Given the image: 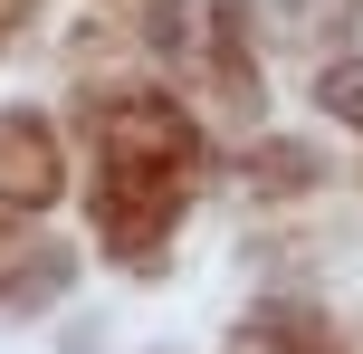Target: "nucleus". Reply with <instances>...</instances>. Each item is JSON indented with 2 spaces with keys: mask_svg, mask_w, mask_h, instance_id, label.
Here are the masks:
<instances>
[{
  "mask_svg": "<svg viewBox=\"0 0 363 354\" xmlns=\"http://www.w3.org/2000/svg\"><path fill=\"white\" fill-rule=\"evenodd\" d=\"M182 172H191V125L172 106H115L96 125V230L115 259H153L182 221Z\"/></svg>",
  "mask_w": 363,
  "mask_h": 354,
  "instance_id": "nucleus-1",
  "label": "nucleus"
},
{
  "mask_svg": "<svg viewBox=\"0 0 363 354\" xmlns=\"http://www.w3.org/2000/svg\"><path fill=\"white\" fill-rule=\"evenodd\" d=\"M57 134H48V115H29V106H10L0 115V211H48L57 201Z\"/></svg>",
  "mask_w": 363,
  "mask_h": 354,
  "instance_id": "nucleus-2",
  "label": "nucleus"
},
{
  "mask_svg": "<svg viewBox=\"0 0 363 354\" xmlns=\"http://www.w3.org/2000/svg\"><path fill=\"white\" fill-rule=\"evenodd\" d=\"M67 287V249H48L29 230V211L0 221V306H29V297H57Z\"/></svg>",
  "mask_w": 363,
  "mask_h": 354,
  "instance_id": "nucleus-3",
  "label": "nucleus"
},
{
  "mask_svg": "<svg viewBox=\"0 0 363 354\" xmlns=\"http://www.w3.org/2000/svg\"><path fill=\"white\" fill-rule=\"evenodd\" d=\"M239 354H335V336L306 316V306H268V316H249Z\"/></svg>",
  "mask_w": 363,
  "mask_h": 354,
  "instance_id": "nucleus-4",
  "label": "nucleus"
},
{
  "mask_svg": "<svg viewBox=\"0 0 363 354\" xmlns=\"http://www.w3.org/2000/svg\"><path fill=\"white\" fill-rule=\"evenodd\" d=\"M315 96H325L335 115H363V67H325V87H315Z\"/></svg>",
  "mask_w": 363,
  "mask_h": 354,
  "instance_id": "nucleus-5",
  "label": "nucleus"
},
{
  "mask_svg": "<svg viewBox=\"0 0 363 354\" xmlns=\"http://www.w3.org/2000/svg\"><path fill=\"white\" fill-rule=\"evenodd\" d=\"M29 10H38V0H0V38H10V29H19Z\"/></svg>",
  "mask_w": 363,
  "mask_h": 354,
  "instance_id": "nucleus-6",
  "label": "nucleus"
}]
</instances>
